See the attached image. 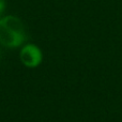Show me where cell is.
Segmentation results:
<instances>
[{
    "label": "cell",
    "instance_id": "obj_4",
    "mask_svg": "<svg viewBox=\"0 0 122 122\" xmlns=\"http://www.w3.org/2000/svg\"><path fill=\"white\" fill-rule=\"evenodd\" d=\"M1 59H2V56H1V51H0V62H1Z\"/></svg>",
    "mask_w": 122,
    "mask_h": 122
},
{
    "label": "cell",
    "instance_id": "obj_2",
    "mask_svg": "<svg viewBox=\"0 0 122 122\" xmlns=\"http://www.w3.org/2000/svg\"><path fill=\"white\" fill-rule=\"evenodd\" d=\"M19 59L26 67L36 69L40 66L43 61L42 49L38 45L32 44V43L24 44L19 51Z\"/></svg>",
    "mask_w": 122,
    "mask_h": 122
},
{
    "label": "cell",
    "instance_id": "obj_3",
    "mask_svg": "<svg viewBox=\"0 0 122 122\" xmlns=\"http://www.w3.org/2000/svg\"><path fill=\"white\" fill-rule=\"evenodd\" d=\"M4 10H5V0H0V18L2 17Z\"/></svg>",
    "mask_w": 122,
    "mask_h": 122
},
{
    "label": "cell",
    "instance_id": "obj_1",
    "mask_svg": "<svg viewBox=\"0 0 122 122\" xmlns=\"http://www.w3.org/2000/svg\"><path fill=\"white\" fill-rule=\"evenodd\" d=\"M27 39L24 23L14 15L0 18V45L5 48H17L25 44Z\"/></svg>",
    "mask_w": 122,
    "mask_h": 122
}]
</instances>
